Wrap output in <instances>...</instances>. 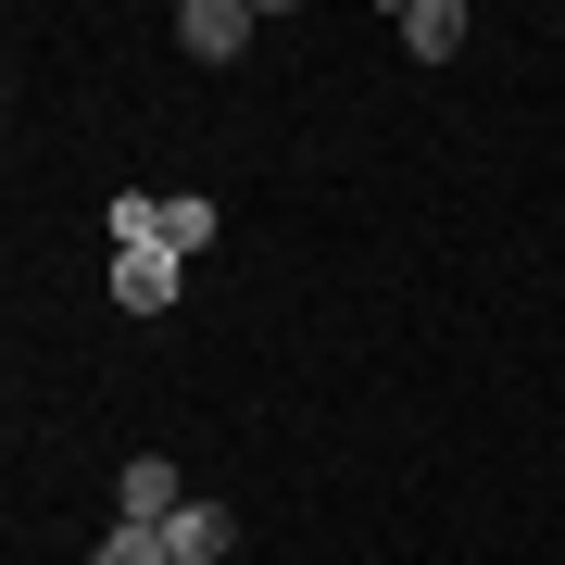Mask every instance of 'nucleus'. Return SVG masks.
<instances>
[{
  "mask_svg": "<svg viewBox=\"0 0 565 565\" xmlns=\"http://www.w3.org/2000/svg\"><path fill=\"white\" fill-rule=\"evenodd\" d=\"M202 239H214V202H163V252L189 264V252H202Z\"/></svg>",
  "mask_w": 565,
  "mask_h": 565,
  "instance_id": "nucleus-7",
  "label": "nucleus"
},
{
  "mask_svg": "<svg viewBox=\"0 0 565 565\" xmlns=\"http://www.w3.org/2000/svg\"><path fill=\"white\" fill-rule=\"evenodd\" d=\"M177 51L189 63H239L252 51V13H239V0H189V13H177Z\"/></svg>",
  "mask_w": 565,
  "mask_h": 565,
  "instance_id": "nucleus-2",
  "label": "nucleus"
},
{
  "mask_svg": "<svg viewBox=\"0 0 565 565\" xmlns=\"http://www.w3.org/2000/svg\"><path fill=\"white\" fill-rule=\"evenodd\" d=\"M88 565H177V553H163V527H114V541L88 553Z\"/></svg>",
  "mask_w": 565,
  "mask_h": 565,
  "instance_id": "nucleus-8",
  "label": "nucleus"
},
{
  "mask_svg": "<svg viewBox=\"0 0 565 565\" xmlns=\"http://www.w3.org/2000/svg\"><path fill=\"white\" fill-rule=\"evenodd\" d=\"M102 239L114 252H151L163 239V202H151V189H114V202H102Z\"/></svg>",
  "mask_w": 565,
  "mask_h": 565,
  "instance_id": "nucleus-6",
  "label": "nucleus"
},
{
  "mask_svg": "<svg viewBox=\"0 0 565 565\" xmlns=\"http://www.w3.org/2000/svg\"><path fill=\"white\" fill-rule=\"evenodd\" d=\"M163 553H177V565H226V553H239V515H226V503H177V515H163Z\"/></svg>",
  "mask_w": 565,
  "mask_h": 565,
  "instance_id": "nucleus-3",
  "label": "nucleus"
},
{
  "mask_svg": "<svg viewBox=\"0 0 565 565\" xmlns=\"http://www.w3.org/2000/svg\"><path fill=\"white\" fill-rule=\"evenodd\" d=\"M390 25H403V51H415V63H452V51H465V0H403Z\"/></svg>",
  "mask_w": 565,
  "mask_h": 565,
  "instance_id": "nucleus-5",
  "label": "nucleus"
},
{
  "mask_svg": "<svg viewBox=\"0 0 565 565\" xmlns=\"http://www.w3.org/2000/svg\"><path fill=\"white\" fill-rule=\"evenodd\" d=\"M114 302L126 315H163V302H177V252H163V239L151 252H114Z\"/></svg>",
  "mask_w": 565,
  "mask_h": 565,
  "instance_id": "nucleus-4",
  "label": "nucleus"
},
{
  "mask_svg": "<svg viewBox=\"0 0 565 565\" xmlns=\"http://www.w3.org/2000/svg\"><path fill=\"white\" fill-rule=\"evenodd\" d=\"M189 490H177V465L163 452H126V478H114V527H163Z\"/></svg>",
  "mask_w": 565,
  "mask_h": 565,
  "instance_id": "nucleus-1",
  "label": "nucleus"
}]
</instances>
